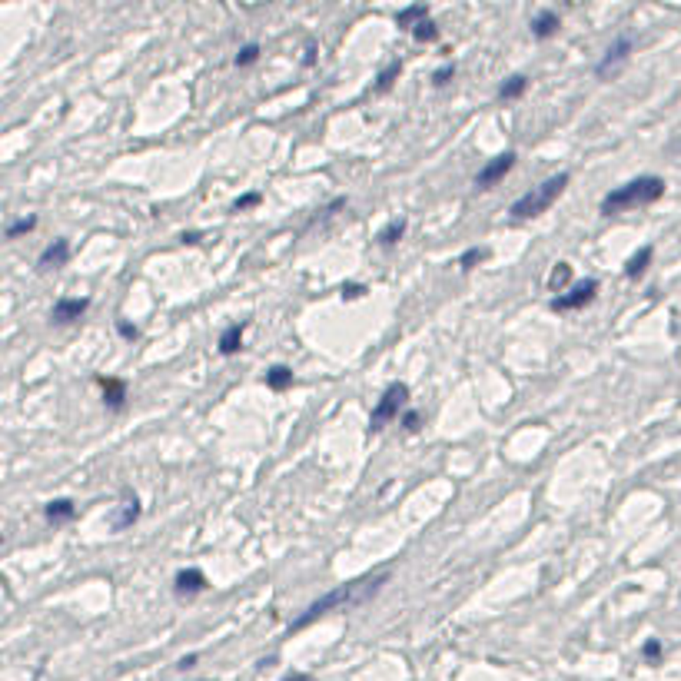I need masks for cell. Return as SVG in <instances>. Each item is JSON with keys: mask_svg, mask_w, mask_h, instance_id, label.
Masks as SVG:
<instances>
[{"mask_svg": "<svg viewBox=\"0 0 681 681\" xmlns=\"http://www.w3.org/2000/svg\"><path fill=\"white\" fill-rule=\"evenodd\" d=\"M568 187V173H555V177H548L545 183L539 187H532L525 196H518L512 206H508V213L515 216V220H532V216H542L552 203L565 193Z\"/></svg>", "mask_w": 681, "mask_h": 681, "instance_id": "cell-3", "label": "cell"}, {"mask_svg": "<svg viewBox=\"0 0 681 681\" xmlns=\"http://www.w3.org/2000/svg\"><path fill=\"white\" fill-rule=\"evenodd\" d=\"M422 20H429V7L426 4H412V7L396 13V27H403V30H416Z\"/></svg>", "mask_w": 681, "mask_h": 681, "instance_id": "cell-14", "label": "cell"}, {"mask_svg": "<svg viewBox=\"0 0 681 681\" xmlns=\"http://www.w3.org/2000/svg\"><path fill=\"white\" fill-rule=\"evenodd\" d=\"M137 518H140V502H137V495H133V499H126L123 508H120V515L114 518V532L130 529V525H133Z\"/></svg>", "mask_w": 681, "mask_h": 681, "instance_id": "cell-18", "label": "cell"}, {"mask_svg": "<svg viewBox=\"0 0 681 681\" xmlns=\"http://www.w3.org/2000/svg\"><path fill=\"white\" fill-rule=\"evenodd\" d=\"M243 332H246V326L243 323H233V326L223 329V336H220V353L223 356H236L243 349Z\"/></svg>", "mask_w": 681, "mask_h": 681, "instance_id": "cell-13", "label": "cell"}, {"mask_svg": "<svg viewBox=\"0 0 681 681\" xmlns=\"http://www.w3.org/2000/svg\"><path fill=\"white\" fill-rule=\"evenodd\" d=\"M363 292H366L363 283H346V286H342V299H359Z\"/></svg>", "mask_w": 681, "mask_h": 681, "instance_id": "cell-30", "label": "cell"}, {"mask_svg": "<svg viewBox=\"0 0 681 681\" xmlns=\"http://www.w3.org/2000/svg\"><path fill=\"white\" fill-rule=\"evenodd\" d=\"M259 200H263L259 193H243L240 200L233 203V213H243V210H252V206H256V203H259Z\"/></svg>", "mask_w": 681, "mask_h": 681, "instance_id": "cell-28", "label": "cell"}, {"mask_svg": "<svg viewBox=\"0 0 681 681\" xmlns=\"http://www.w3.org/2000/svg\"><path fill=\"white\" fill-rule=\"evenodd\" d=\"M628 53H631V37H619L612 47L605 50V57L598 60V67H595V76H608L619 63L628 60Z\"/></svg>", "mask_w": 681, "mask_h": 681, "instance_id": "cell-7", "label": "cell"}, {"mask_svg": "<svg viewBox=\"0 0 681 681\" xmlns=\"http://www.w3.org/2000/svg\"><path fill=\"white\" fill-rule=\"evenodd\" d=\"M419 422H422V416H419V412H405V416H403V426H405L409 432H416V429H419Z\"/></svg>", "mask_w": 681, "mask_h": 681, "instance_id": "cell-32", "label": "cell"}, {"mask_svg": "<svg viewBox=\"0 0 681 681\" xmlns=\"http://www.w3.org/2000/svg\"><path fill=\"white\" fill-rule=\"evenodd\" d=\"M558 27H562V17L555 11H542V13H535V20H532V37L548 40L558 34Z\"/></svg>", "mask_w": 681, "mask_h": 681, "instance_id": "cell-10", "label": "cell"}, {"mask_svg": "<svg viewBox=\"0 0 681 681\" xmlns=\"http://www.w3.org/2000/svg\"><path fill=\"white\" fill-rule=\"evenodd\" d=\"M43 515L50 518V522H67V518L76 515V505L70 499H53V502L43 505Z\"/></svg>", "mask_w": 681, "mask_h": 681, "instance_id": "cell-16", "label": "cell"}, {"mask_svg": "<svg viewBox=\"0 0 681 681\" xmlns=\"http://www.w3.org/2000/svg\"><path fill=\"white\" fill-rule=\"evenodd\" d=\"M34 227H37V216H24V220H17V223H11V227H7V240H17V236L30 233Z\"/></svg>", "mask_w": 681, "mask_h": 681, "instance_id": "cell-24", "label": "cell"}, {"mask_svg": "<svg viewBox=\"0 0 681 681\" xmlns=\"http://www.w3.org/2000/svg\"><path fill=\"white\" fill-rule=\"evenodd\" d=\"M259 60V47L256 43H246V47H240V53H236V67H250V63Z\"/></svg>", "mask_w": 681, "mask_h": 681, "instance_id": "cell-26", "label": "cell"}, {"mask_svg": "<svg viewBox=\"0 0 681 681\" xmlns=\"http://www.w3.org/2000/svg\"><path fill=\"white\" fill-rule=\"evenodd\" d=\"M206 588V575H203L200 568H183L177 572V579H173V592L177 595H200Z\"/></svg>", "mask_w": 681, "mask_h": 681, "instance_id": "cell-9", "label": "cell"}, {"mask_svg": "<svg viewBox=\"0 0 681 681\" xmlns=\"http://www.w3.org/2000/svg\"><path fill=\"white\" fill-rule=\"evenodd\" d=\"M568 279H572V266H568V263H555V266H552V273H548V290L562 292L568 286Z\"/></svg>", "mask_w": 681, "mask_h": 681, "instance_id": "cell-21", "label": "cell"}, {"mask_svg": "<svg viewBox=\"0 0 681 681\" xmlns=\"http://www.w3.org/2000/svg\"><path fill=\"white\" fill-rule=\"evenodd\" d=\"M403 236H405V220H392L389 227L379 229L376 240H379V246H382V250H392V246L403 240Z\"/></svg>", "mask_w": 681, "mask_h": 681, "instance_id": "cell-17", "label": "cell"}, {"mask_svg": "<svg viewBox=\"0 0 681 681\" xmlns=\"http://www.w3.org/2000/svg\"><path fill=\"white\" fill-rule=\"evenodd\" d=\"M652 256H655V250H652V246H642V250H638L628 263H625V276H628V279L645 276V269H648V263H652Z\"/></svg>", "mask_w": 681, "mask_h": 681, "instance_id": "cell-15", "label": "cell"}, {"mask_svg": "<svg viewBox=\"0 0 681 681\" xmlns=\"http://www.w3.org/2000/svg\"><path fill=\"white\" fill-rule=\"evenodd\" d=\"M412 37H416L419 43H432V40L439 37V27L432 24V20H422V24H419L416 30H412Z\"/></svg>", "mask_w": 681, "mask_h": 681, "instance_id": "cell-25", "label": "cell"}, {"mask_svg": "<svg viewBox=\"0 0 681 681\" xmlns=\"http://www.w3.org/2000/svg\"><path fill=\"white\" fill-rule=\"evenodd\" d=\"M405 399H409V386L405 382H392L389 389L382 392V399L376 403V409H372V419H369V429L379 432L386 422H392V419L399 416V409L405 405Z\"/></svg>", "mask_w": 681, "mask_h": 681, "instance_id": "cell-4", "label": "cell"}, {"mask_svg": "<svg viewBox=\"0 0 681 681\" xmlns=\"http://www.w3.org/2000/svg\"><path fill=\"white\" fill-rule=\"evenodd\" d=\"M489 259V250H479V246H472V250H466L462 256H459V269H476L479 263H485Z\"/></svg>", "mask_w": 681, "mask_h": 681, "instance_id": "cell-22", "label": "cell"}, {"mask_svg": "<svg viewBox=\"0 0 681 681\" xmlns=\"http://www.w3.org/2000/svg\"><path fill=\"white\" fill-rule=\"evenodd\" d=\"M399 74H403V63H399V60L389 63V67H386V70L379 74V80H376V90H379V93H386V90H389L392 83H396V76H399Z\"/></svg>", "mask_w": 681, "mask_h": 681, "instance_id": "cell-23", "label": "cell"}, {"mask_svg": "<svg viewBox=\"0 0 681 681\" xmlns=\"http://www.w3.org/2000/svg\"><path fill=\"white\" fill-rule=\"evenodd\" d=\"M193 665H196V655H183V658H180L177 668H180V671H187V668H193Z\"/></svg>", "mask_w": 681, "mask_h": 681, "instance_id": "cell-34", "label": "cell"}, {"mask_svg": "<svg viewBox=\"0 0 681 681\" xmlns=\"http://www.w3.org/2000/svg\"><path fill=\"white\" fill-rule=\"evenodd\" d=\"M389 581V575L382 572V575H366V579H356V581H346V585H339V588H332L329 595H323V598H316L313 605L306 608L303 615L299 619L292 621V628H290V635L292 631H303L306 625H313L316 619H323V615H329L332 608H349V605H359V602H366V598H372V595L382 588Z\"/></svg>", "mask_w": 681, "mask_h": 681, "instance_id": "cell-1", "label": "cell"}, {"mask_svg": "<svg viewBox=\"0 0 681 681\" xmlns=\"http://www.w3.org/2000/svg\"><path fill=\"white\" fill-rule=\"evenodd\" d=\"M67 259H70V243H67V240H53L47 250L40 252L37 266H40V269H57V266H63Z\"/></svg>", "mask_w": 681, "mask_h": 681, "instance_id": "cell-11", "label": "cell"}, {"mask_svg": "<svg viewBox=\"0 0 681 681\" xmlns=\"http://www.w3.org/2000/svg\"><path fill=\"white\" fill-rule=\"evenodd\" d=\"M452 76H455V63H445V67H439V70L432 74V83H436V87H445Z\"/></svg>", "mask_w": 681, "mask_h": 681, "instance_id": "cell-27", "label": "cell"}, {"mask_svg": "<svg viewBox=\"0 0 681 681\" xmlns=\"http://www.w3.org/2000/svg\"><path fill=\"white\" fill-rule=\"evenodd\" d=\"M180 240L187 243V246H196V243L203 240V233H196V229H189V233H183V236H180Z\"/></svg>", "mask_w": 681, "mask_h": 681, "instance_id": "cell-33", "label": "cell"}, {"mask_svg": "<svg viewBox=\"0 0 681 681\" xmlns=\"http://www.w3.org/2000/svg\"><path fill=\"white\" fill-rule=\"evenodd\" d=\"M116 332H120L123 339H137V336H140V329L130 326V323H116Z\"/></svg>", "mask_w": 681, "mask_h": 681, "instance_id": "cell-31", "label": "cell"}, {"mask_svg": "<svg viewBox=\"0 0 681 681\" xmlns=\"http://www.w3.org/2000/svg\"><path fill=\"white\" fill-rule=\"evenodd\" d=\"M266 386H269L273 392L290 389V386H292V369L290 366H273L269 372H266Z\"/></svg>", "mask_w": 681, "mask_h": 681, "instance_id": "cell-19", "label": "cell"}, {"mask_svg": "<svg viewBox=\"0 0 681 681\" xmlns=\"http://www.w3.org/2000/svg\"><path fill=\"white\" fill-rule=\"evenodd\" d=\"M515 166V150H505V153H499L495 160H489V163L482 166L479 173H476V189H492L499 180L508 173Z\"/></svg>", "mask_w": 681, "mask_h": 681, "instance_id": "cell-6", "label": "cell"}, {"mask_svg": "<svg viewBox=\"0 0 681 681\" xmlns=\"http://www.w3.org/2000/svg\"><path fill=\"white\" fill-rule=\"evenodd\" d=\"M642 655L648 658V661H658V658H661V642H658V638H648L645 648H642Z\"/></svg>", "mask_w": 681, "mask_h": 681, "instance_id": "cell-29", "label": "cell"}, {"mask_svg": "<svg viewBox=\"0 0 681 681\" xmlns=\"http://www.w3.org/2000/svg\"><path fill=\"white\" fill-rule=\"evenodd\" d=\"M665 196V180L661 177H638L628 180L608 193L602 200V216H615L621 210H635V206H648V203H658Z\"/></svg>", "mask_w": 681, "mask_h": 681, "instance_id": "cell-2", "label": "cell"}, {"mask_svg": "<svg viewBox=\"0 0 681 681\" xmlns=\"http://www.w3.org/2000/svg\"><path fill=\"white\" fill-rule=\"evenodd\" d=\"M87 309H90V299H57V303H53L50 319H53V323H60V326H67V323L80 319Z\"/></svg>", "mask_w": 681, "mask_h": 681, "instance_id": "cell-8", "label": "cell"}, {"mask_svg": "<svg viewBox=\"0 0 681 681\" xmlns=\"http://www.w3.org/2000/svg\"><path fill=\"white\" fill-rule=\"evenodd\" d=\"M525 90H529V76L515 74V76H508L502 87H499V97H502V100H518Z\"/></svg>", "mask_w": 681, "mask_h": 681, "instance_id": "cell-20", "label": "cell"}, {"mask_svg": "<svg viewBox=\"0 0 681 681\" xmlns=\"http://www.w3.org/2000/svg\"><path fill=\"white\" fill-rule=\"evenodd\" d=\"M286 681H309V675H292V678H286Z\"/></svg>", "mask_w": 681, "mask_h": 681, "instance_id": "cell-35", "label": "cell"}, {"mask_svg": "<svg viewBox=\"0 0 681 681\" xmlns=\"http://www.w3.org/2000/svg\"><path fill=\"white\" fill-rule=\"evenodd\" d=\"M595 296H598V279H585V283H575L568 292L555 296V299H552V309H555V313H572V309L588 306Z\"/></svg>", "mask_w": 681, "mask_h": 681, "instance_id": "cell-5", "label": "cell"}, {"mask_svg": "<svg viewBox=\"0 0 681 681\" xmlns=\"http://www.w3.org/2000/svg\"><path fill=\"white\" fill-rule=\"evenodd\" d=\"M97 386L103 389V403L110 405V409H123L126 403V382L123 379H97Z\"/></svg>", "mask_w": 681, "mask_h": 681, "instance_id": "cell-12", "label": "cell"}]
</instances>
